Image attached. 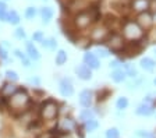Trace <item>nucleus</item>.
Instances as JSON below:
<instances>
[{
    "label": "nucleus",
    "mask_w": 156,
    "mask_h": 138,
    "mask_svg": "<svg viewBox=\"0 0 156 138\" xmlns=\"http://www.w3.org/2000/svg\"><path fill=\"white\" fill-rule=\"evenodd\" d=\"M29 82H32V84L34 82H35V84H39V80L38 78H29Z\"/></svg>",
    "instance_id": "obj_38"
},
{
    "label": "nucleus",
    "mask_w": 156,
    "mask_h": 138,
    "mask_svg": "<svg viewBox=\"0 0 156 138\" xmlns=\"http://www.w3.org/2000/svg\"><path fill=\"white\" fill-rule=\"evenodd\" d=\"M0 10H2V11L6 10V4H4L3 2H0Z\"/></svg>",
    "instance_id": "obj_37"
},
{
    "label": "nucleus",
    "mask_w": 156,
    "mask_h": 138,
    "mask_svg": "<svg viewBox=\"0 0 156 138\" xmlns=\"http://www.w3.org/2000/svg\"><path fill=\"white\" fill-rule=\"evenodd\" d=\"M6 77L9 80H11V81H17V80H18V76L16 74V71H11V70L6 71Z\"/></svg>",
    "instance_id": "obj_30"
},
{
    "label": "nucleus",
    "mask_w": 156,
    "mask_h": 138,
    "mask_svg": "<svg viewBox=\"0 0 156 138\" xmlns=\"http://www.w3.org/2000/svg\"><path fill=\"white\" fill-rule=\"evenodd\" d=\"M84 62L89 69H99V66H101V63H99L98 57L91 52H88V53L84 55Z\"/></svg>",
    "instance_id": "obj_6"
},
{
    "label": "nucleus",
    "mask_w": 156,
    "mask_h": 138,
    "mask_svg": "<svg viewBox=\"0 0 156 138\" xmlns=\"http://www.w3.org/2000/svg\"><path fill=\"white\" fill-rule=\"evenodd\" d=\"M16 56H17V57H20V59L23 60V62H25V60H27L25 55H24V53L21 52V50H16Z\"/></svg>",
    "instance_id": "obj_34"
},
{
    "label": "nucleus",
    "mask_w": 156,
    "mask_h": 138,
    "mask_svg": "<svg viewBox=\"0 0 156 138\" xmlns=\"http://www.w3.org/2000/svg\"><path fill=\"white\" fill-rule=\"evenodd\" d=\"M126 76L127 74L123 69H117L112 73V80H113L114 82H123L124 80H126Z\"/></svg>",
    "instance_id": "obj_15"
},
{
    "label": "nucleus",
    "mask_w": 156,
    "mask_h": 138,
    "mask_svg": "<svg viewBox=\"0 0 156 138\" xmlns=\"http://www.w3.org/2000/svg\"><path fill=\"white\" fill-rule=\"evenodd\" d=\"M0 57H2V59H4V60L7 59V52L4 49H2V48H0Z\"/></svg>",
    "instance_id": "obj_36"
},
{
    "label": "nucleus",
    "mask_w": 156,
    "mask_h": 138,
    "mask_svg": "<svg viewBox=\"0 0 156 138\" xmlns=\"http://www.w3.org/2000/svg\"><path fill=\"white\" fill-rule=\"evenodd\" d=\"M98 127H99V123H98V120H95V119H92V120H89V122L85 123V130H87L88 133L95 131Z\"/></svg>",
    "instance_id": "obj_20"
},
{
    "label": "nucleus",
    "mask_w": 156,
    "mask_h": 138,
    "mask_svg": "<svg viewBox=\"0 0 156 138\" xmlns=\"http://www.w3.org/2000/svg\"><path fill=\"white\" fill-rule=\"evenodd\" d=\"M105 137L106 138H120V131L117 130V128H109L106 131V134H105Z\"/></svg>",
    "instance_id": "obj_24"
},
{
    "label": "nucleus",
    "mask_w": 156,
    "mask_h": 138,
    "mask_svg": "<svg viewBox=\"0 0 156 138\" xmlns=\"http://www.w3.org/2000/svg\"><path fill=\"white\" fill-rule=\"evenodd\" d=\"M60 94L63 96H71L74 94V88H73L71 82L67 81V80H63L60 82Z\"/></svg>",
    "instance_id": "obj_9"
},
{
    "label": "nucleus",
    "mask_w": 156,
    "mask_h": 138,
    "mask_svg": "<svg viewBox=\"0 0 156 138\" xmlns=\"http://www.w3.org/2000/svg\"><path fill=\"white\" fill-rule=\"evenodd\" d=\"M34 41H36V42H42L43 41V32L38 31V32L34 34Z\"/></svg>",
    "instance_id": "obj_31"
},
{
    "label": "nucleus",
    "mask_w": 156,
    "mask_h": 138,
    "mask_svg": "<svg viewBox=\"0 0 156 138\" xmlns=\"http://www.w3.org/2000/svg\"><path fill=\"white\" fill-rule=\"evenodd\" d=\"M75 74L81 80H91L92 77V73H91V69L87 66V64H81V66H77L75 67Z\"/></svg>",
    "instance_id": "obj_5"
},
{
    "label": "nucleus",
    "mask_w": 156,
    "mask_h": 138,
    "mask_svg": "<svg viewBox=\"0 0 156 138\" xmlns=\"http://www.w3.org/2000/svg\"><path fill=\"white\" fill-rule=\"evenodd\" d=\"M155 21H156V16H155Z\"/></svg>",
    "instance_id": "obj_41"
},
{
    "label": "nucleus",
    "mask_w": 156,
    "mask_h": 138,
    "mask_svg": "<svg viewBox=\"0 0 156 138\" xmlns=\"http://www.w3.org/2000/svg\"><path fill=\"white\" fill-rule=\"evenodd\" d=\"M0 20L2 21H7V13H6V10H0Z\"/></svg>",
    "instance_id": "obj_35"
},
{
    "label": "nucleus",
    "mask_w": 156,
    "mask_h": 138,
    "mask_svg": "<svg viewBox=\"0 0 156 138\" xmlns=\"http://www.w3.org/2000/svg\"><path fill=\"white\" fill-rule=\"evenodd\" d=\"M27 52H28L29 57H31V59H34V60H39V57H41L38 49L34 46L32 42H27Z\"/></svg>",
    "instance_id": "obj_13"
},
{
    "label": "nucleus",
    "mask_w": 156,
    "mask_h": 138,
    "mask_svg": "<svg viewBox=\"0 0 156 138\" xmlns=\"http://www.w3.org/2000/svg\"><path fill=\"white\" fill-rule=\"evenodd\" d=\"M124 35L131 41H136L142 36V30L141 27L135 23H127L124 25Z\"/></svg>",
    "instance_id": "obj_3"
},
{
    "label": "nucleus",
    "mask_w": 156,
    "mask_h": 138,
    "mask_svg": "<svg viewBox=\"0 0 156 138\" xmlns=\"http://www.w3.org/2000/svg\"><path fill=\"white\" fill-rule=\"evenodd\" d=\"M153 105H151V103H148V102H144V103H141L138 108H136V115H140V116H151L153 113Z\"/></svg>",
    "instance_id": "obj_8"
},
{
    "label": "nucleus",
    "mask_w": 156,
    "mask_h": 138,
    "mask_svg": "<svg viewBox=\"0 0 156 138\" xmlns=\"http://www.w3.org/2000/svg\"><path fill=\"white\" fill-rule=\"evenodd\" d=\"M109 46H110V49L113 52H119V50L123 49V38L120 35H113L110 36V39H109Z\"/></svg>",
    "instance_id": "obj_4"
},
{
    "label": "nucleus",
    "mask_w": 156,
    "mask_h": 138,
    "mask_svg": "<svg viewBox=\"0 0 156 138\" xmlns=\"http://www.w3.org/2000/svg\"><path fill=\"white\" fill-rule=\"evenodd\" d=\"M109 66H110V69L117 70V69H119V67L121 66V64H120V62H119V60H114V62H112L110 64H109Z\"/></svg>",
    "instance_id": "obj_33"
},
{
    "label": "nucleus",
    "mask_w": 156,
    "mask_h": 138,
    "mask_svg": "<svg viewBox=\"0 0 156 138\" xmlns=\"http://www.w3.org/2000/svg\"><path fill=\"white\" fill-rule=\"evenodd\" d=\"M127 106H128V99H127V98L121 96V98L117 99V102H116V108L119 109V110H124V109H127Z\"/></svg>",
    "instance_id": "obj_22"
},
{
    "label": "nucleus",
    "mask_w": 156,
    "mask_h": 138,
    "mask_svg": "<svg viewBox=\"0 0 156 138\" xmlns=\"http://www.w3.org/2000/svg\"><path fill=\"white\" fill-rule=\"evenodd\" d=\"M75 127H77V124H75V122L73 119H64V120L60 123V128H62L63 133H70V131H73Z\"/></svg>",
    "instance_id": "obj_11"
},
{
    "label": "nucleus",
    "mask_w": 156,
    "mask_h": 138,
    "mask_svg": "<svg viewBox=\"0 0 156 138\" xmlns=\"http://www.w3.org/2000/svg\"><path fill=\"white\" fill-rule=\"evenodd\" d=\"M80 103L84 106L85 109H89V106L92 105V92L89 89H84L80 94Z\"/></svg>",
    "instance_id": "obj_7"
},
{
    "label": "nucleus",
    "mask_w": 156,
    "mask_h": 138,
    "mask_svg": "<svg viewBox=\"0 0 156 138\" xmlns=\"http://www.w3.org/2000/svg\"><path fill=\"white\" fill-rule=\"evenodd\" d=\"M95 53H96L98 56H101V57H107L109 56V50L105 49V48H98V49L95 50Z\"/></svg>",
    "instance_id": "obj_28"
},
{
    "label": "nucleus",
    "mask_w": 156,
    "mask_h": 138,
    "mask_svg": "<svg viewBox=\"0 0 156 138\" xmlns=\"http://www.w3.org/2000/svg\"><path fill=\"white\" fill-rule=\"evenodd\" d=\"M140 64L144 70H146V71H152L156 66V63L153 62L152 59H149V57H144V59H141Z\"/></svg>",
    "instance_id": "obj_14"
},
{
    "label": "nucleus",
    "mask_w": 156,
    "mask_h": 138,
    "mask_svg": "<svg viewBox=\"0 0 156 138\" xmlns=\"http://www.w3.org/2000/svg\"><path fill=\"white\" fill-rule=\"evenodd\" d=\"M58 113V108L57 105H56V102H53V101H48V102H45L42 105V109H41V117L43 119V120H53V119H56V116H57Z\"/></svg>",
    "instance_id": "obj_1"
},
{
    "label": "nucleus",
    "mask_w": 156,
    "mask_h": 138,
    "mask_svg": "<svg viewBox=\"0 0 156 138\" xmlns=\"http://www.w3.org/2000/svg\"><path fill=\"white\" fill-rule=\"evenodd\" d=\"M153 82H155V85H156V78H155V81H153Z\"/></svg>",
    "instance_id": "obj_39"
},
{
    "label": "nucleus",
    "mask_w": 156,
    "mask_h": 138,
    "mask_svg": "<svg viewBox=\"0 0 156 138\" xmlns=\"http://www.w3.org/2000/svg\"><path fill=\"white\" fill-rule=\"evenodd\" d=\"M16 36L17 38H25V32H24L23 28H18V30L16 31Z\"/></svg>",
    "instance_id": "obj_32"
},
{
    "label": "nucleus",
    "mask_w": 156,
    "mask_h": 138,
    "mask_svg": "<svg viewBox=\"0 0 156 138\" xmlns=\"http://www.w3.org/2000/svg\"><path fill=\"white\" fill-rule=\"evenodd\" d=\"M35 16H36L35 7H28V9L25 10V17H27V18H34Z\"/></svg>",
    "instance_id": "obj_29"
},
{
    "label": "nucleus",
    "mask_w": 156,
    "mask_h": 138,
    "mask_svg": "<svg viewBox=\"0 0 156 138\" xmlns=\"http://www.w3.org/2000/svg\"><path fill=\"white\" fill-rule=\"evenodd\" d=\"M41 43H42V46L49 48V49H55L56 46H57V42H56L55 38H50V39H43Z\"/></svg>",
    "instance_id": "obj_23"
},
{
    "label": "nucleus",
    "mask_w": 156,
    "mask_h": 138,
    "mask_svg": "<svg viewBox=\"0 0 156 138\" xmlns=\"http://www.w3.org/2000/svg\"><path fill=\"white\" fill-rule=\"evenodd\" d=\"M66 60H67V53L64 52V50H58V53L56 55V64L57 66H62V64H64Z\"/></svg>",
    "instance_id": "obj_19"
},
{
    "label": "nucleus",
    "mask_w": 156,
    "mask_h": 138,
    "mask_svg": "<svg viewBox=\"0 0 156 138\" xmlns=\"http://www.w3.org/2000/svg\"><path fill=\"white\" fill-rule=\"evenodd\" d=\"M138 20H140L141 24H145V27H149L151 24H152V17H151L149 13H142V14H140Z\"/></svg>",
    "instance_id": "obj_18"
},
{
    "label": "nucleus",
    "mask_w": 156,
    "mask_h": 138,
    "mask_svg": "<svg viewBox=\"0 0 156 138\" xmlns=\"http://www.w3.org/2000/svg\"><path fill=\"white\" fill-rule=\"evenodd\" d=\"M80 117H81V120L84 123H87V122H89V120H92V119H95L94 112H92L91 109H84V110L80 113Z\"/></svg>",
    "instance_id": "obj_17"
},
{
    "label": "nucleus",
    "mask_w": 156,
    "mask_h": 138,
    "mask_svg": "<svg viewBox=\"0 0 156 138\" xmlns=\"http://www.w3.org/2000/svg\"><path fill=\"white\" fill-rule=\"evenodd\" d=\"M155 56H156V50H155Z\"/></svg>",
    "instance_id": "obj_40"
},
{
    "label": "nucleus",
    "mask_w": 156,
    "mask_h": 138,
    "mask_svg": "<svg viewBox=\"0 0 156 138\" xmlns=\"http://www.w3.org/2000/svg\"><path fill=\"white\" fill-rule=\"evenodd\" d=\"M124 71H126V74L127 76H130V77H133V78H135L136 77V70L134 69L133 66H130V64H126V66H124Z\"/></svg>",
    "instance_id": "obj_26"
},
{
    "label": "nucleus",
    "mask_w": 156,
    "mask_h": 138,
    "mask_svg": "<svg viewBox=\"0 0 156 138\" xmlns=\"http://www.w3.org/2000/svg\"><path fill=\"white\" fill-rule=\"evenodd\" d=\"M149 7V2L148 0H134L133 2V9L135 11H140V13H145Z\"/></svg>",
    "instance_id": "obj_12"
},
{
    "label": "nucleus",
    "mask_w": 156,
    "mask_h": 138,
    "mask_svg": "<svg viewBox=\"0 0 156 138\" xmlns=\"http://www.w3.org/2000/svg\"><path fill=\"white\" fill-rule=\"evenodd\" d=\"M41 16H42V18H43V23L48 24L49 20L53 17V10L50 7H42V9H41Z\"/></svg>",
    "instance_id": "obj_16"
},
{
    "label": "nucleus",
    "mask_w": 156,
    "mask_h": 138,
    "mask_svg": "<svg viewBox=\"0 0 156 138\" xmlns=\"http://www.w3.org/2000/svg\"><path fill=\"white\" fill-rule=\"evenodd\" d=\"M16 91H17V88L14 85H6L3 88V91H2V94H3V95H11L13 96L14 94H16Z\"/></svg>",
    "instance_id": "obj_25"
},
{
    "label": "nucleus",
    "mask_w": 156,
    "mask_h": 138,
    "mask_svg": "<svg viewBox=\"0 0 156 138\" xmlns=\"http://www.w3.org/2000/svg\"><path fill=\"white\" fill-rule=\"evenodd\" d=\"M89 23H91V16H89L88 13L78 14L77 18H75V24H77L80 28H85V27H88Z\"/></svg>",
    "instance_id": "obj_10"
},
{
    "label": "nucleus",
    "mask_w": 156,
    "mask_h": 138,
    "mask_svg": "<svg viewBox=\"0 0 156 138\" xmlns=\"http://www.w3.org/2000/svg\"><path fill=\"white\" fill-rule=\"evenodd\" d=\"M28 95L24 91H17L11 98H10V106L13 109H24L28 103Z\"/></svg>",
    "instance_id": "obj_2"
},
{
    "label": "nucleus",
    "mask_w": 156,
    "mask_h": 138,
    "mask_svg": "<svg viewBox=\"0 0 156 138\" xmlns=\"http://www.w3.org/2000/svg\"><path fill=\"white\" fill-rule=\"evenodd\" d=\"M7 21L10 24H18L20 23V16L17 14V11L11 10L9 14H7Z\"/></svg>",
    "instance_id": "obj_21"
},
{
    "label": "nucleus",
    "mask_w": 156,
    "mask_h": 138,
    "mask_svg": "<svg viewBox=\"0 0 156 138\" xmlns=\"http://www.w3.org/2000/svg\"><path fill=\"white\" fill-rule=\"evenodd\" d=\"M136 135L140 138H155V134L151 131H145V130H138L136 131Z\"/></svg>",
    "instance_id": "obj_27"
}]
</instances>
